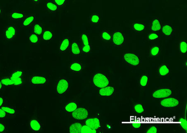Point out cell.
<instances>
[{"instance_id":"6da1fadb","label":"cell","mask_w":187,"mask_h":133,"mask_svg":"<svg viewBox=\"0 0 187 133\" xmlns=\"http://www.w3.org/2000/svg\"><path fill=\"white\" fill-rule=\"evenodd\" d=\"M92 83L96 88L101 89L108 86L109 80L105 75L101 73H97L93 75Z\"/></svg>"},{"instance_id":"7a4b0ae2","label":"cell","mask_w":187,"mask_h":133,"mask_svg":"<svg viewBox=\"0 0 187 133\" xmlns=\"http://www.w3.org/2000/svg\"><path fill=\"white\" fill-rule=\"evenodd\" d=\"M69 87V83L66 78L60 77L56 82V92L59 95H64L67 92Z\"/></svg>"},{"instance_id":"3957f363","label":"cell","mask_w":187,"mask_h":133,"mask_svg":"<svg viewBox=\"0 0 187 133\" xmlns=\"http://www.w3.org/2000/svg\"><path fill=\"white\" fill-rule=\"evenodd\" d=\"M159 104L161 107L166 109H174L178 106L179 101L175 97H166L160 100Z\"/></svg>"},{"instance_id":"277c9868","label":"cell","mask_w":187,"mask_h":133,"mask_svg":"<svg viewBox=\"0 0 187 133\" xmlns=\"http://www.w3.org/2000/svg\"><path fill=\"white\" fill-rule=\"evenodd\" d=\"M123 60L125 63L131 66H137L140 63L139 57L134 53H125L123 56Z\"/></svg>"},{"instance_id":"5b68a950","label":"cell","mask_w":187,"mask_h":133,"mask_svg":"<svg viewBox=\"0 0 187 133\" xmlns=\"http://www.w3.org/2000/svg\"><path fill=\"white\" fill-rule=\"evenodd\" d=\"M171 89L169 87H161L153 91V98L155 99H160L169 97L172 94Z\"/></svg>"},{"instance_id":"8992f818","label":"cell","mask_w":187,"mask_h":133,"mask_svg":"<svg viewBox=\"0 0 187 133\" xmlns=\"http://www.w3.org/2000/svg\"><path fill=\"white\" fill-rule=\"evenodd\" d=\"M112 39L113 45L120 47L124 43L125 37L124 34L121 30H115L112 33Z\"/></svg>"},{"instance_id":"52a82bcc","label":"cell","mask_w":187,"mask_h":133,"mask_svg":"<svg viewBox=\"0 0 187 133\" xmlns=\"http://www.w3.org/2000/svg\"><path fill=\"white\" fill-rule=\"evenodd\" d=\"M72 116L75 120H86L89 117L88 110L84 107H77L72 113Z\"/></svg>"},{"instance_id":"ba28073f","label":"cell","mask_w":187,"mask_h":133,"mask_svg":"<svg viewBox=\"0 0 187 133\" xmlns=\"http://www.w3.org/2000/svg\"><path fill=\"white\" fill-rule=\"evenodd\" d=\"M29 81L30 84L36 86H44L48 82V80L46 77L38 75L30 77Z\"/></svg>"},{"instance_id":"9c48e42d","label":"cell","mask_w":187,"mask_h":133,"mask_svg":"<svg viewBox=\"0 0 187 133\" xmlns=\"http://www.w3.org/2000/svg\"><path fill=\"white\" fill-rule=\"evenodd\" d=\"M85 124L93 129L97 131L101 127V123L98 118L92 117L86 119Z\"/></svg>"},{"instance_id":"30bf717a","label":"cell","mask_w":187,"mask_h":133,"mask_svg":"<svg viewBox=\"0 0 187 133\" xmlns=\"http://www.w3.org/2000/svg\"><path fill=\"white\" fill-rule=\"evenodd\" d=\"M26 17V14L16 10L12 11L9 14V19L11 20H23Z\"/></svg>"},{"instance_id":"8fae6325","label":"cell","mask_w":187,"mask_h":133,"mask_svg":"<svg viewBox=\"0 0 187 133\" xmlns=\"http://www.w3.org/2000/svg\"><path fill=\"white\" fill-rule=\"evenodd\" d=\"M16 35V28L13 25H9L5 30V36L6 40H10L13 39Z\"/></svg>"},{"instance_id":"7c38bea8","label":"cell","mask_w":187,"mask_h":133,"mask_svg":"<svg viewBox=\"0 0 187 133\" xmlns=\"http://www.w3.org/2000/svg\"><path fill=\"white\" fill-rule=\"evenodd\" d=\"M70 46V39L68 37H65L62 39L59 46V53H65Z\"/></svg>"},{"instance_id":"4fadbf2b","label":"cell","mask_w":187,"mask_h":133,"mask_svg":"<svg viewBox=\"0 0 187 133\" xmlns=\"http://www.w3.org/2000/svg\"><path fill=\"white\" fill-rule=\"evenodd\" d=\"M162 33L166 36H170L173 35L174 31V27L171 24L165 23L161 26Z\"/></svg>"},{"instance_id":"5bb4252c","label":"cell","mask_w":187,"mask_h":133,"mask_svg":"<svg viewBox=\"0 0 187 133\" xmlns=\"http://www.w3.org/2000/svg\"><path fill=\"white\" fill-rule=\"evenodd\" d=\"M115 91V88L112 87L107 86L100 89L99 94L102 96H112Z\"/></svg>"},{"instance_id":"9a60e30c","label":"cell","mask_w":187,"mask_h":133,"mask_svg":"<svg viewBox=\"0 0 187 133\" xmlns=\"http://www.w3.org/2000/svg\"><path fill=\"white\" fill-rule=\"evenodd\" d=\"M36 17L34 15H30L26 17L22 20V25L23 27H29L34 24Z\"/></svg>"},{"instance_id":"2e32d148","label":"cell","mask_w":187,"mask_h":133,"mask_svg":"<svg viewBox=\"0 0 187 133\" xmlns=\"http://www.w3.org/2000/svg\"><path fill=\"white\" fill-rule=\"evenodd\" d=\"M161 23L158 18H155L153 20L150 26V30L153 32H158L161 28Z\"/></svg>"},{"instance_id":"e0dca14e","label":"cell","mask_w":187,"mask_h":133,"mask_svg":"<svg viewBox=\"0 0 187 133\" xmlns=\"http://www.w3.org/2000/svg\"><path fill=\"white\" fill-rule=\"evenodd\" d=\"M30 128L33 132H37L40 130L41 126L37 120L32 119L30 120L29 124Z\"/></svg>"},{"instance_id":"ac0fdd59","label":"cell","mask_w":187,"mask_h":133,"mask_svg":"<svg viewBox=\"0 0 187 133\" xmlns=\"http://www.w3.org/2000/svg\"><path fill=\"white\" fill-rule=\"evenodd\" d=\"M78 107L77 103L75 101H70L67 103L64 107L65 111L67 113H72Z\"/></svg>"},{"instance_id":"d6986e66","label":"cell","mask_w":187,"mask_h":133,"mask_svg":"<svg viewBox=\"0 0 187 133\" xmlns=\"http://www.w3.org/2000/svg\"><path fill=\"white\" fill-rule=\"evenodd\" d=\"M71 52L73 56H78L80 55L81 51L79 45L75 41H73L71 45Z\"/></svg>"},{"instance_id":"ffe728a7","label":"cell","mask_w":187,"mask_h":133,"mask_svg":"<svg viewBox=\"0 0 187 133\" xmlns=\"http://www.w3.org/2000/svg\"><path fill=\"white\" fill-rule=\"evenodd\" d=\"M69 69L74 72L80 73L82 70V65L77 62L72 63L70 65Z\"/></svg>"},{"instance_id":"44dd1931","label":"cell","mask_w":187,"mask_h":133,"mask_svg":"<svg viewBox=\"0 0 187 133\" xmlns=\"http://www.w3.org/2000/svg\"><path fill=\"white\" fill-rule=\"evenodd\" d=\"M82 125L80 123L76 122L70 126L69 132L70 133H80Z\"/></svg>"},{"instance_id":"7402d4cb","label":"cell","mask_w":187,"mask_h":133,"mask_svg":"<svg viewBox=\"0 0 187 133\" xmlns=\"http://www.w3.org/2000/svg\"><path fill=\"white\" fill-rule=\"evenodd\" d=\"M170 72L168 66L166 64H162L158 68V73L161 77L166 76Z\"/></svg>"},{"instance_id":"603a6c76","label":"cell","mask_w":187,"mask_h":133,"mask_svg":"<svg viewBox=\"0 0 187 133\" xmlns=\"http://www.w3.org/2000/svg\"><path fill=\"white\" fill-rule=\"evenodd\" d=\"M43 25L41 23H36L33 25V33L38 35H41L43 34Z\"/></svg>"},{"instance_id":"cb8c5ba5","label":"cell","mask_w":187,"mask_h":133,"mask_svg":"<svg viewBox=\"0 0 187 133\" xmlns=\"http://www.w3.org/2000/svg\"><path fill=\"white\" fill-rule=\"evenodd\" d=\"M46 9L51 12H56L58 10V6L51 1H48L46 3Z\"/></svg>"},{"instance_id":"d4e9b609","label":"cell","mask_w":187,"mask_h":133,"mask_svg":"<svg viewBox=\"0 0 187 133\" xmlns=\"http://www.w3.org/2000/svg\"><path fill=\"white\" fill-rule=\"evenodd\" d=\"M53 37V32L52 30H46L43 31L42 34V38L44 41H50L52 40Z\"/></svg>"},{"instance_id":"484cf974","label":"cell","mask_w":187,"mask_h":133,"mask_svg":"<svg viewBox=\"0 0 187 133\" xmlns=\"http://www.w3.org/2000/svg\"><path fill=\"white\" fill-rule=\"evenodd\" d=\"M146 28V25L142 23H135L133 25L132 29L136 32H142L144 31Z\"/></svg>"},{"instance_id":"4316f807","label":"cell","mask_w":187,"mask_h":133,"mask_svg":"<svg viewBox=\"0 0 187 133\" xmlns=\"http://www.w3.org/2000/svg\"><path fill=\"white\" fill-rule=\"evenodd\" d=\"M179 51L182 54H185L187 51V41L181 40L179 43Z\"/></svg>"},{"instance_id":"83f0119b","label":"cell","mask_w":187,"mask_h":133,"mask_svg":"<svg viewBox=\"0 0 187 133\" xmlns=\"http://www.w3.org/2000/svg\"><path fill=\"white\" fill-rule=\"evenodd\" d=\"M29 40L30 43L31 44H36L39 42V36L35 33H31L29 36Z\"/></svg>"},{"instance_id":"f1b7e54d","label":"cell","mask_w":187,"mask_h":133,"mask_svg":"<svg viewBox=\"0 0 187 133\" xmlns=\"http://www.w3.org/2000/svg\"><path fill=\"white\" fill-rule=\"evenodd\" d=\"M148 76L147 75H142L140 79V85L142 87L146 86L148 83Z\"/></svg>"},{"instance_id":"f546056e","label":"cell","mask_w":187,"mask_h":133,"mask_svg":"<svg viewBox=\"0 0 187 133\" xmlns=\"http://www.w3.org/2000/svg\"><path fill=\"white\" fill-rule=\"evenodd\" d=\"M96 132H97V131L93 129L85 124L82 125L80 132V133H96Z\"/></svg>"},{"instance_id":"4dcf8cb0","label":"cell","mask_w":187,"mask_h":133,"mask_svg":"<svg viewBox=\"0 0 187 133\" xmlns=\"http://www.w3.org/2000/svg\"><path fill=\"white\" fill-rule=\"evenodd\" d=\"M2 84L4 86H10L13 85V82L11 79L10 78L4 77L1 78L0 79Z\"/></svg>"},{"instance_id":"1f68e13d","label":"cell","mask_w":187,"mask_h":133,"mask_svg":"<svg viewBox=\"0 0 187 133\" xmlns=\"http://www.w3.org/2000/svg\"><path fill=\"white\" fill-rule=\"evenodd\" d=\"M134 110L136 113L138 114H143L144 112V108L140 104H136L134 106Z\"/></svg>"},{"instance_id":"d6a6232c","label":"cell","mask_w":187,"mask_h":133,"mask_svg":"<svg viewBox=\"0 0 187 133\" xmlns=\"http://www.w3.org/2000/svg\"><path fill=\"white\" fill-rule=\"evenodd\" d=\"M1 109L5 112L6 113H8L10 115H14L15 114V109L12 107H8V106H3L1 107Z\"/></svg>"},{"instance_id":"836d02e7","label":"cell","mask_w":187,"mask_h":133,"mask_svg":"<svg viewBox=\"0 0 187 133\" xmlns=\"http://www.w3.org/2000/svg\"><path fill=\"white\" fill-rule=\"evenodd\" d=\"M80 40H81L83 45H88L89 44L88 36L85 33H82L81 34Z\"/></svg>"},{"instance_id":"e575fe53","label":"cell","mask_w":187,"mask_h":133,"mask_svg":"<svg viewBox=\"0 0 187 133\" xmlns=\"http://www.w3.org/2000/svg\"><path fill=\"white\" fill-rule=\"evenodd\" d=\"M101 37L102 39L106 41H109L112 39V36L108 31L104 30L102 32Z\"/></svg>"},{"instance_id":"d590c367","label":"cell","mask_w":187,"mask_h":133,"mask_svg":"<svg viewBox=\"0 0 187 133\" xmlns=\"http://www.w3.org/2000/svg\"><path fill=\"white\" fill-rule=\"evenodd\" d=\"M13 82V85L15 86H20L22 84V80L21 77L13 78L10 77Z\"/></svg>"},{"instance_id":"8d00e7d4","label":"cell","mask_w":187,"mask_h":133,"mask_svg":"<svg viewBox=\"0 0 187 133\" xmlns=\"http://www.w3.org/2000/svg\"><path fill=\"white\" fill-rule=\"evenodd\" d=\"M159 52V48L158 46H154L150 49V55L152 56H158Z\"/></svg>"},{"instance_id":"74e56055","label":"cell","mask_w":187,"mask_h":133,"mask_svg":"<svg viewBox=\"0 0 187 133\" xmlns=\"http://www.w3.org/2000/svg\"><path fill=\"white\" fill-rule=\"evenodd\" d=\"M180 126L185 131L187 130V120L183 118H181L180 119Z\"/></svg>"},{"instance_id":"f35d334b","label":"cell","mask_w":187,"mask_h":133,"mask_svg":"<svg viewBox=\"0 0 187 133\" xmlns=\"http://www.w3.org/2000/svg\"><path fill=\"white\" fill-rule=\"evenodd\" d=\"M99 21V17L98 15H93L90 18V22L93 24H96Z\"/></svg>"},{"instance_id":"ab89813d","label":"cell","mask_w":187,"mask_h":133,"mask_svg":"<svg viewBox=\"0 0 187 133\" xmlns=\"http://www.w3.org/2000/svg\"><path fill=\"white\" fill-rule=\"evenodd\" d=\"M22 74H23V72L22 71L17 70L13 73L11 77L13 78L21 77Z\"/></svg>"},{"instance_id":"60d3db41","label":"cell","mask_w":187,"mask_h":133,"mask_svg":"<svg viewBox=\"0 0 187 133\" xmlns=\"http://www.w3.org/2000/svg\"><path fill=\"white\" fill-rule=\"evenodd\" d=\"M91 51V46L90 44L84 45L83 47H82V51L84 53H90Z\"/></svg>"},{"instance_id":"b9f144b4","label":"cell","mask_w":187,"mask_h":133,"mask_svg":"<svg viewBox=\"0 0 187 133\" xmlns=\"http://www.w3.org/2000/svg\"><path fill=\"white\" fill-rule=\"evenodd\" d=\"M158 132V129L155 126H153L148 129L146 133H157Z\"/></svg>"},{"instance_id":"7bdbcfd3","label":"cell","mask_w":187,"mask_h":133,"mask_svg":"<svg viewBox=\"0 0 187 133\" xmlns=\"http://www.w3.org/2000/svg\"><path fill=\"white\" fill-rule=\"evenodd\" d=\"M148 39L150 40H157L159 37V35L158 34L155 33H151L148 35Z\"/></svg>"},{"instance_id":"ee69618b","label":"cell","mask_w":187,"mask_h":133,"mask_svg":"<svg viewBox=\"0 0 187 133\" xmlns=\"http://www.w3.org/2000/svg\"><path fill=\"white\" fill-rule=\"evenodd\" d=\"M55 4L59 6L63 7L64 6L66 0H54Z\"/></svg>"},{"instance_id":"f6af8a7d","label":"cell","mask_w":187,"mask_h":133,"mask_svg":"<svg viewBox=\"0 0 187 133\" xmlns=\"http://www.w3.org/2000/svg\"><path fill=\"white\" fill-rule=\"evenodd\" d=\"M6 117V113L4 111L0 108V119H4Z\"/></svg>"},{"instance_id":"bcb514c9","label":"cell","mask_w":187,"mask_h":133,"mask_svg":"<svg viewBox=\"0 0 187 133\" xmlns=\"http://www.w3.org/2000/svg\"><path fill=\"white\" fill-rule=\"evenodd\" d=\"M132 127L135 129H138L141 127V125L140 123H134L132 125Z\"/></svg>"},{"instance_id":"7dc6e473","label":"cell","mask_w":187,"mask_h":133,"mask_svg":"<svg viewBox=\"0 0 187 133\" xmlns=\"http://www.w3.org/2000/svg\"><path fill=\"white\" fill-rule=\"evenodd\" d=\"M6 130L5 126L4 124L0 123V133L4 132Z\"/></svg>"},{"instance_id":"c3c4849f","label":"cell","mask_w":187,"mask_h":133,"mask_svg":"<svg viewBox=\"0 0 187 133\" xmlns=\"http://www.w3.org/2000/svg\"><path fill=\"white\" fill-rule=\"evenodd\" d=\"M4 101V98L2 97H0V107H1V106H2Z\"/></svg>"},{"instance_id":"681fc988","label":"cell","mask_w":187,"mask_h":133,"mask_svg":"<svg viewBox=\"0 0 187 133\" xmlns=\"http://www.w3.org/2000/svg\"><path fill=\"white\" fill-rule=\"evenodd\" d=\"M31 1L32 2L35 3V4H38V3H40L41 0H31Z\"/></svg>"},{"instance_id":"f907efd6","label":"cell","mask_w":187,"mask_h":133,"mask_svg":"<svg viewBox=\"0 0 187 133\" xmlns=\"http://www.w3.org/2000/svg\"><path fill=\"white\" fill-rule=\"evenodd\" d=\"M3 14V9L0 5V17Z\"/></svg>"},{"instance_id":"816d5d0a","label":"cell","mask_w":187,"mask_h":133,"mask_svg":"<svg viewBox=\"0 0 187 133\" xmlns=\"http://www.w3.org/2000/svg\"><path fill=\"white\" fill-rule=\"evenodd\" d=\"M3 85L2 84L1 82V80H0V90L2 89Z\"/></svg>"},{"instance_id":"f5cc1de1","label":"cell","mask_w":187,"mask_h":133,"mask_svg":"<svg viewBox=\"0 0 187 133\" xmlns=\"http://www.w3.org/2000/svg\"><path fill=\"white\" fill-rule=\"evenodd\" d=\"M185 65H186V67H187V61H186V63H185Z\"/></svg>"}]
</instances>
